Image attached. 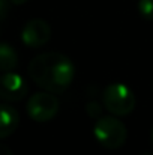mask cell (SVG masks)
<instances>
[{"mask_svg": "<svg viewBox=\"0 0 153 155\" xmlns=\"http://www.w3.org/2000/svg\"><path fill=\"white\" fill-rule=\"evenodd\" d=\"M141 155H153L152 152H146V154H141Z\"/></svg>", "mask_w": 153, "mask_h": 155, "instance_id": "obj_14", "label": "cell"}, {"mask_svg": "<svg viewBox=\"0 0 153 155\" xmlns=\"http://www.w3.org/2000/svg\"><path fill=\"white\" fill-rule=\"evenodd\" d=\"M29 86L26 80L12 71H8L0 75V100L8 103L21 101L27 95Z\"/></svg>", "mask_w": 153, "mask_h": 155, "instance_id": "obj_5", "label": "cell"}, {"mask_svg": "<svg viewBox=\"0 0 153 155\" xmlns=\"http://www.w3.org/2000/svg\"><path fill=\"white\" fill-rule=\"evenodd\" d=\"M20 124L18 111L9 104H0V139H6L15 133Z\"/></svg>", "mask_w": 153, "mask_h": 155, "instance_id": "obj_7", "label": "cell"}, {"mask_svg": "<svg viewBox=\"0 0 153 155\" xmlns=\"http://www.w3.org/2000/svg\"><path fill=\"white\" fill-rule=\"evenodd\" d=\"M59 100L48 91L38 92L29 98L26 105L27 114L36 122H48L59 113Z\"/></svg>", "mask_w": 153, "mask_h": 155, "instance_id": "obj_4", "label": "cell"}, {"mask_svg": "<svg viewBox=\"0 0 153 155\" xmlns=\"http://www.w3.org/2000/svg\"><path fill=\"white\" fill-rule=\"evenodd\" d=\"M18 65V54L8 42H0V71H12Z\"/></svg>", "mask_w": 153, "mask_h": 155, "instance_id": "obj_8", "label": "cell"}, {"mask_svg": "<svg viewBox=\"0 0 153 155\" xmlns=\"http://www.w3.org/2000/svg\"><path fill=\"white\" fill-rule=\"evenodd\" d=\"M138 12L144 20L153 21V0H138Z\"/></svg>", "mask_w": 153, "mask_h": 155, "instance_id": "obj_9", "label": "cell"}, {"mask_svg": "<svg viewBox=\"0 0 153 155\" xmlns=\"http://www.w3.org/2000/svg\"><path fill=\"white\" fill-rule=\"evenodd\" d=\"M51 38L50 24L42 18H33L30 20L21 32V41L24 45L30 48H39L44 47Z\"/></svg>", "mask_w": 153, "mask_h": 155, "instance_id": "obj_6", "label": "cell"}, {"mask_svg": "<svg viewBox=\"0 0 153 155\" xmlns=\"http://www.w3.org/2000/svg\"><path fill=\"white\" fill-rule=\"evenodd\" d=\"M93 136L98 140V143L107 149H119L125 145L128 139V130L125 124L113 116H101L95 122L93 127Z\"/></svg>", "mask_w": 153, "mask_h": 155, "instance_id": "obj_2", "label": "cell"}, {"mask_svg": "<svg viewBox=\"0 0 153 155\" xmlns=\"http://www.w3.org/2000/svg\"><path fill=\"white\" fill-rule=\"evenodd\" d=\"M0 155H14V154H12V151L8 146H5V145L0 143Z\"/></svg>", "mask_w": 153, "mask_h": 155, "instance_id": "obj_12", "label": "cell"}, {"mask_svg": "<svg viewBox=\"0 0 153 155\" xmlns=\"http://www.w3.org/2000/svg\"><path fill=\"white\" fill-rule=\"evenodd\" d=\"M152 143H153V130H152Z\"/></svg>", "mask_w": 153, "mask_h": 155, "instance_id": "obj_15", "label": "cell"}, {"mask_svg": "<svg viewBox=\"0 0 153 155\" xmlns=\"http://www.w3.org/2000/svg\"><path fill=\"white\" fill-rule=\"evenodd\" d=\"M14 5H24L26 2H29V0H11Z\"/></svg>", "mask_w": 153, "mask_h": 155, "instance_id": "obj_13", "label": "cell"}, {"mask_svg": "<svg viewBox=\"0 0 153 155\" xmlns=\"http://www.w3.org/2000/svg\"><path fill=\"white\" fill-rule=\"evenodd\" d=\"M102 104L114 116H128L135 108V95L129 86L123 83H113L105 87Z\"/></svg>", "mask_w": 153, "mask_h": 155, "instance_id": "obj_3", "label": "cell"}, {"mask_svg": "<svg viewBox=\"0 0 153 155\" xmlns=\"http://www.w3.org/2000/svg\"><path fill=\"white\" fill-rule=\"evenodd\" d=\"M75 68L72 60L62 53H42L29 63L30 78L51 94L65 92L74 80Z\"/></svg>", "mask_w": 153, "mask_h": 155, "instance_id": "obj_1", "label": "cell"}, {"mask_svg": "<svg viewBox=\"0 0 153 155\" xmlns=\"http://www.w3.org/2000/svg\"><path fill=\"white\" fill-rule=\"evenodd\" d=\"M86 110H87V113H89V116L90 117H101L102 114V108L99 107V104L98 103H89L87 104V107H86Z\"/></svg>", "mask_w": 153, "mask_h": 155, "instance_id": "obj_10", "label": "cell"}, {"mask_svg": "<svg viewBox=\"0 0 153 155\" xmlns=\"http://www.w3.org/2000/svg\"><path fill=\"white\" fill-rule=\"evenodd\" d=\"M9 11V0H0V21H3Z\"/></svg>", "mask_w": 153, "mask_h": 155, "instance_id": "obj_11", "label": "cell"}]
</instances>
